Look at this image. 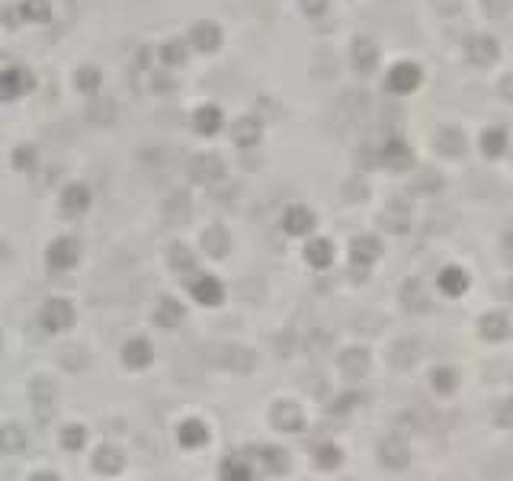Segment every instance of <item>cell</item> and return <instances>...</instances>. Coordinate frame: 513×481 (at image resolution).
<instances>
[{
	"mask_svg": "<svg viewBox=\"0 0 513 481\" xmlns=\"http://www.w3.org/2000/svg\"><path fill=\"white\" fill-rule=\"evenodd\" d=\"M481 334L491 337V340H500V337L507 334V321L500 318V314H491V318L481 321Z\"/></svg>",
	"mask_w": 513,
	"mask_h": 481,
	"instance_id": "obj_14",
	"label": "cell"
},
{
	"mask_svg": "<svg viewBox=\"0 0 513 481\" xmlns=\"http://www.w3.org/2000/svg\"><path fill=\"white\" fill-rule=\"evenodd\" d=\"M26 446H29V437L23 427H16V424L0 427V453L4 456H20V453H26Z\"/></svg>",
	"mask_w": 513,
	"mask_h": 481,
	"instance_id": "obj_3",
	"label": "cell"
},
{
	"mask_svg": "<svg viewBox=\"0 0 513 481\" xmlns=\"http://www.w3.org/2000/svg\"><path fill=\"white\" fill-rule=\"evenodd\" d=\"M29 481H58V475H52V472H39V475H33Z\"/></svg>",
	"mask_w": 513,
	"mask_h": 481,
	"instance_id": "obj_21",
	"label": "cell"
},
{
	"mask_svg": "<svg viewBox=\"0 0 513 481\" xmlns=\"http://www.w3.org/2000/svg\"><path fill=\"white\" fill-rule=\"evenodd\" d=\"M199 299H202V302H216V299H218V289H216V286H202V289H199Z\"/></svg>",
	"mask_w": 513,
	"mask_h": 481,
	"instance_id": "obj_18",
	"label": "cell"
},
{
	"mask_svg": "<svg viewBox=\"0 0 513 481\" xmlns=\"http://www.w3.org/2000/svg\"><path fill=\"white\" fill-rule=\"evenodd\" d=\"M270 420H273V427L283 430V433H295V430H302V424H305L298 405H292V401H279V405H273Z\"/></svg>",
	"mask_w": 513,
	"mask_h": 481,
	"instance_id": "obj_2",
	"label": "cell"
},
{
	"mask_svg": "<svg viewBox=\"0 0 513 481\" xmlns=\"http://www.w3.org/2000/svg\"><path fill=\"white\" fill-rule=\"evenodd\" d=\"M446 289H449V292H459V276H456V273H449V276H446Z\"/></svg>",
	"mask_w": 513,
	"mask_h": 481,
	"instance_id": "obj_19",
	"label": "cell"
},
{
	"mask_svg": "<svg viewBox=\"0 0 513 481\" xmlns=\"http://www.w3.org/2000/svg\"><path fill=\"white\" fill-rule=\"evenodd\" d=\"M225 366H228V369H237V372H250L254 369V353H250V350H241V347H228L225 350Z\"/></svg>",
	"mask_w": 513,
	"mask_h": 481,
	"instance_id": "obj_9",
	"label": "cell"
},
{
	"mask_svg": "<svg viewBox=\"0 0 513 481\" xmlns=\"http://www.w3.org/2000/svg\"><path fill=\"white\" fill-rule=\"evenodd\" d=\"M122 360L125 366H132V369H141V366L151 363V347L145 340H129L122 350Z\"/></svg>",
	"mask_w": 513,
	"mask_h": 481,
	"instance_id": "obj_8",
	"label": "cell"
},
{
	"mask_svg": "<svg viewBox=\"0 0 513 481\" xmlns=\"http://www.w3.org/2000/svg\"><path fill=\"white\" fill-rule=\"evenodd\" d=\"M122 465H125V456L119 446H100L97 456H93V468L103 475H119Z\"/></svg>",
	"mask_w": 513,
	"mask_h": 481,
	"instance_id": "obj_6",
	"label": "cell"
},
{
	"mask_svg": "<svg viewBox=\"0 0 513 481\" xmlns=\"http://www.w3.org/2000/svg\"><path fill=\"white\" fill-rule=\"evenodd\" d=\"M225 481H256V478H254V472H250L247 465L228 459V465H225Z\"/></svg>",
	"mask_w": 513,
	"mask_h": 481,
	"instance_id": "obj_16",
	"label": "cell"
},
{
	"mask_svg": "<svg viewBox=\"0 0 513 481\" xmlns=\"http://www.w3.org/2000/svg\"><path fill=\"white\" fill-rule=\"evenodd\" d=\"M369 369V353L366 350H347L340 356V372L347 379H362Z\"/></svg>",
	"mask_w": 513,
	"mask_h": 481,
	"instance_id": "obj_7",
	"label": "cell"
},
{
	"mask_svg": "<svg viewBox=\"0 0 513 481\" xmlns=\"http://www.w3.org/2000/svg\"><path fill=\"white\" fill-rule=\"evenodd\" d=\"M507 411H510V405H500V414H497V424H504V427H507V424H510V414H507Z\"/></svg>",
	"mask_w": 513,
	"mask_h": 481,
	"instance_id": "obj_20",
	"label": "cell"
},
{
	"mask_svg": "<svg viewBox=\"0 0 513 481\" xmlns=\"http://www.w3.org/2000/svg\"><path fill=\"white\" fill-rule=\"evenodd\" d=\"M379 459H382V465H389V468H404L411 462L408 439H404L401 433H391V437H385L379 443Z\"/></svg>",
	"mask_w": 513,
	"mask_h": 481,
	"instance_id": "obj_1",
	"label": "cell"
},
{
	"mask_svg": "<svg viewBox=\"0 0 513 481\" xmlns=\"http://www.w3.org/2000/svg\"><path fill=\"white\" fill-rule=\"evenodd\" d=\"M260 459H264V465L270 468V472H285L289 468V456L283 453V449H276V446H266V449H260Z\"/></svg>",
	"mask_w": 513,
	"mask_h": 481,
	"instance_id": "obj_11",
	"label": "cell"
},
{
	"mask_svg": "<svg viewBox=\"0 0 513 481\" xmlns=\"http://www.w3.org/2000/svg\"><path fill=\"white\" fill-rule=\"evenodd\" d=\"M177 439H180V446H187V449H199L208 443V427L202 424V420H183V424L177 427Z\"/></svg>",
	"mask_w": 513,
	"mask_h": 481,
	"instance_id": "obj_4",
	"label": "cell"
},
{
	"mask_svg": "<svg viewBox=\"0 0 513 481\" xmlns=\"http://www.w3.org/2000/svg\"><path fill=\"white\" fill-rule=\"evenodd\" d=\"M180 318H183V311L174 305V302H164V305L158 308V321H160V324H167V328H170V324H177Z\"/></svg>",
	"mask_w": 513,
	"mask_h": 481,
	"instance_id": "obj_17",
	"label": "cell"
},
{
	"mask_svg": "<svg viewBox=\"0 0 513 481\" xmlns=\"http://www.w3.org/2000/svg\"><path fill=\"white\" fill-rule=\"evenodd\" d=\"M456 372L452 369H433L430 372V385L433 391H440V395H449V391H456Z\"/></svg>",
	"mask_w": 513,
	"mask_h": 481,
	"instance_id": "obj_12",
	"label": "cell"
},
{
	"mask_svg": "<svg viewBox=\"0 0 513 481\" xmlns=\"http://www.w3.org/2000/svg\"><path fill=\"white\" fill-rule=\"evenodd\" d=\"M29 395H33L35 408H39V417L49 420V408L55 405V385L49 382V379H33V385H29Z\"/></svg>",
	"mask_w": 513,
	"mask_h": 481,
	"instance_id": "obj_5",
	"label": "cell"
},
{
	"mask_svg": "<svg viewBox=\"0 0 513 481\" xmlns=\"http://www.w3.org/2000/svg\"><path fill=\"white\" fill-rule=\"evenodd\" d=\"M68 324H71V308L64 305V302L49 305V311H45V328L58 331V328H68Z\"/></svg>",
	"mask_w": 513,
	"mask_h": 481,
	"instance_id": "obj_10",
	"label": "cell"
},
{
	"mask_svg": "<svg viewBox=\"0 0 513 481\" xmlns=\"http://www.w3.org/2000/svg\"><path fill=\"white\" fill-rule=\"evenodd\" d=\"M314 459H318V465H321V468H337L343 456H340V449H337V446H331V443H327V446H321L318 453H314Z\"/></svg>",
	"mask_w": 513,
	"mask_h": 481,
	"instance_id": "obj_15",
	"label": "cell"
},
{
	"mask_svg": "<svg viewBox=\"0 0 513 481\" xmlns=\"http://www.w3.org/2000/svg\"><path fill=\"white\" fill-rule=\"evenodd\" d=\"M83 443H87V430H83V427H64L61 430V446L64 449H71V453H74V449H81Z\"/></svg>",
	"mask_w": 513,
	"mask_h": 481,
	"instance_id": "obj_13",
	"label": "cell"
}]
</instances>
